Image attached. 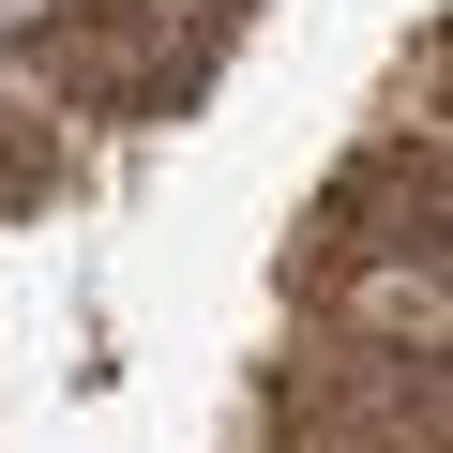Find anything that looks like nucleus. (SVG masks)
I'll list each match as a JSON object with an SVG mask.
<instances>
[{
	"label": "nucleus",
	"instance_id": "obj_1",
	"mask_svg": "<svg viewBox=\"0 0 453 453\" xmlns=\"http://www.w3.org/2000/svg\"><path fill=\"white\" fill-rule=\"evenodd\" d=\"M363 273H438V121H378L333 166V196L303 211V257H288L303 318L333 288H363Z\"/></svg>",
	"mask_w": 453,
	"mask_h": 453
},
{
	"label": "nucleus",
	"instance_id": "obj_2",
	"mask_svg": "<svg viewBox=\"0 0 453 453\" xmlns=\"http://www.w3.org/2000/svg\"><path fill=\"white\" fill-rule=\"evenodd\" d=\"M46 196H61V136H46V106L0 91V211H46Z\"/></svg>",
	"mask_w": 453,
	"mask_h": 453
}]
</instances>
